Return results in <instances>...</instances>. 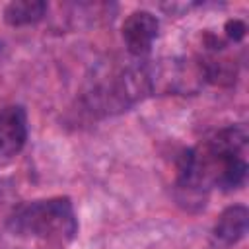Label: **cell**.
Returning <instances> with one entry per match:
<instances>
[{"label": "cell", "mask_w": 249, "mask_h": 249, "mask_svg": "<svg viewBox=\"0 0 249 249\" xmlns=\"http://www.w3.org/2000/svg\"><path fill=\"white\" fill-rule=\"evenodd\" d=\"M47 4L43 0H14L4 8V21L12 27L31 25L45 18Z\"/></svg>", "instance_id": "obj_7"}, {"label": "cell", "mask_w": 249, "mask_h": 249, "mask_svg": "<svg viewBox=\"0 0 249 249\" xmlns=\"http://www.w3.org/2000/svg\"><path fill=\"white\" fill-rule=\"evenodd\" d=\"M8 230L41 249H66L78 233V220L68 196H53L19 204L8 218Z\"/></svg>", "instance_id": "obj_2"}, {"label": "cell", "mask_w": 249, "mask_h": 249, "mask_svg": "<svg viewBox=\"0 0 249 249\" xmlns=\"http://www.w3.org/2000/svg\"><path fill=\"white\" fill-rule=\"evenodd\" d=\"M154 93L148 64H134L119 70L103 82L93 84L82 97L84 111L91 117L123 113Z\"/></svg>", "instance_id": "obj_3"}, {"label": "cell", "mask_w": 249, "mask_h": 249, "mask_svg": "<svg viewBox=\"0 0 249 249\" xmlns=\"http://www.w3.org/2000/svg\"><path fill=\"white\" fill-rule=\"evenodd\" d=\"M247 222H249V210L243 204H233L228 206L216 220L210 241L214 247L226 249L241 241L247 233Z\"/></svg>", "instance_id": "obj_6"}, {"label": "cell", "mask_w": 249, "mask_h": 249, "mask_svg": "<svg viewBox=\"0 0 249 249\" xmlns=\"http://www.w3.org/2000/svg\"><path fill=\"white\" fill-rule=\"evenodd\" d=\"M160 21L148 10L132 12L123 23V41L130 54L144 56L150 53L154 39L158 37Z\"/></svg>", "instance_id": "obj_4"}, {"label": "cell", "mask_w": 249, "mask_h": 249, "mask_svg": "<svg viewBox=\"0 0 249 249\" xmlns=\"http://www.w3.org/2000/svg\"><path fill=\"white\" fill-rule=\"evenodd\" d=\"M27 142V115L21 105L0 109V156L12 158Z\"/></svg>", "instance_id": "obj_5"}, {"label": "cell", "mask_w": 249, "mask_h": 249, "mask_svg": "<svg viewBox=\"0 0 249 249\" xmlns=\"http://www.w3.org/2000/svg\"><path fill=\"white\" fill-rule=\"evenodd\" d=\"M247 128L230 124L198 146L189 148L177 161V198L187 208L204 206L210 189L233 191L247 179Z\"/></svg>", "instance_id": "obj_1"}, {"label": "cell", "mask_w": 249, "mask_h": 249, "mask_svg": "<svg viewBox=\"0 0 249 249\" xmlns=\"http://www.w3.org/2000/svg\"><path fill=\"white\" fill-rule=\"evenodd\" d=\"M224 31H226V37H228L230 41L237 43V41H241V39L245 37L247 25H245V21H241V19L233 18V19H228V21H226V25H224Z\"/></svg>", "instance_id": "obj_8"}]
</instances>
